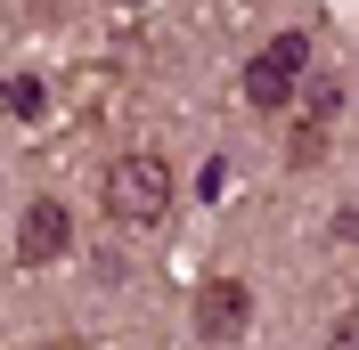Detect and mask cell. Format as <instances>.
I'll return each instance as SVG.
<instances>
[{
    "instance_id": "3",
    "label": "cell",
    "mask_w": 359,
    "mask_h": 350,
    "mask_svg": "<svg viewBox=\"0 0 359 350\" xmlns=\"http://www.w3.org/2000/svg\"><path fill=\"white\" fill-rule=\"evenodd\" d=\"M245 326H253V293L237 277H212L196 293V334L204 342H229V334H245Z\"/></svg>"
},
{
    "instance_id": "6",
    "label": "cell",
    "mask_w": 359,
    "mask_h": 350,
    "mask_svg": "<svg viewBox=\"0 0 359 350\" xmlns=\"http://www.w3.org/2000/svg\"><path fill=\"white\" fill-rule=\"evenodd\" d=\"M335 106H343V82H335V74H327V82L311 90V122H335Z\"/></svg>"
},
{
    "instance_id": "7",
    "label": "cell",
    "mask_w": 359,
    "mask_h": 350,
    "mask_svg": "<svg viewBox=\"0 0 359 350\" xmlns=\"http://www.w3.org/2000/svg\"><path fill=\"white\" fill-rule=\"evenodd\" d=\"M0 114H8V82H0Z\"/></svg>"
},
{
    "instance_id": "8",
    "label": "cell",
    "mask_w": 359,
    "mask_h": 350,
    "mask_svg": "<svg viewBox=\"0 0 359 350\" xmlns=\"http://www.w3.org/2000/svg\"><path fill=\"white\" fill-rule=\"evenodd\" d=\"M49 350H57V342H49Z\"/></svg>"
},
{
    "instance_id": "2",
    "label": "cell",
    "mask_w": 359,
    "mask_h": 350,
    "mask_svg": "<svg viewBox=\"0 0 359 350\" xmlns=\"http://www.w3.org/2000/svg\"><path fill=\"white\" fill-rule=\"evenodd\" d=\"M302 74H311V41H302V33H278V41L245 66V106L278 114V106L294 98V82H302Z\"/></svg>"
},
{
    "instance_id": "1",
    "label": "cell",
    "mask_w": 359,
    "mask_h": 350,
    "mask_svg": "<svg viewBox=\"0 0 359 350\" xmlns=\"http://www.w3.org/2000/svg\"><path fill=\"white\" fill-rule=\"evenodd\" d=\"M107 220H123V228H156L163 212H172V163H156V155H123V163H107Z\"/></svg>"
},
{
    "instance_id": "4",
    "label": "cell",
    "mask_w": 359,
    "mask_h": 350,
    "mask_svg": "<svg viewBox=\"0 0 359 350\" xmlns=\"http://www.w3.org/2000/svg\"><path fill=\"white\" fill-rule=\"evenodd\" d=\"M66 237H74V220H66V204H25V220H17V261L25 269H41V261H57L66 253Z\"/></svg>"
},
{
    "instance_id": "5",
    "label": "cell",
    "mask_w": 359,
    "mask_h": 350,
    "mask_svg": "<svg viewBox=\"0 0 359 350\" xmlns=\"http://www.w3.org/2000/svg\"><path fill=\"white\" fill-rule=\"evenodd\" d=\"M8 114L17 122H41V82H8Z\"/></svg>"
}]
</instances>
